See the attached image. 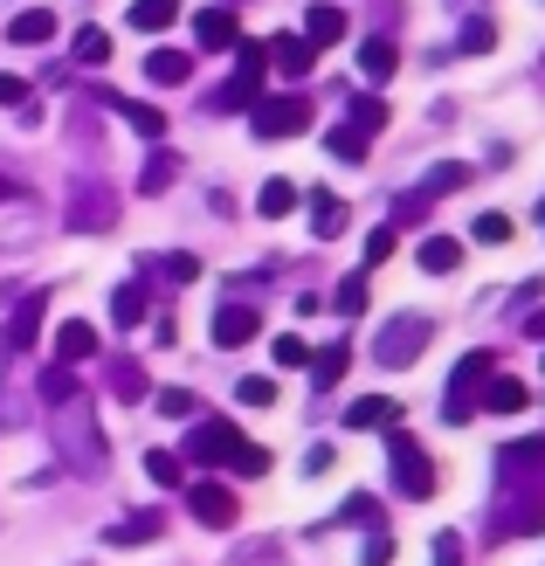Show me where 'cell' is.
Here are the masks:
<instances>
[{"mask_svg":"<svg viewBox=\"0 0 545 566\" xmlns=\"http://www.w3.org/2000/svg\"><path fill=\"white\" fill-rule=\"evenodd\" d=\"M270 63H276L283 76H311V63H318V49H311L304 35H276V42H270Z\"/></svg>","mask_w":545,"mask_h":566,"instance_id":"cell-21","label":"cell"},{"mask_svg":"<svg viewBox=\"0 0 545 566\" xmlns=\"http://www.w3.org/2000/svg\"><path fill=\"white\" fill-rule=\"evenodd\" d=\"M325 470H332V449L318 442V449H311V457H304V476H325Z\"/></svg>","mask_w":545,"mask_h":566,"instance_id":"cell-53","label":"cell"},{"mask_svg":"<svg viewBox=\"0 0 545 566\" xmlns=\"http://www.w3.org/2000/svg\"><path fill=\"white\" fill-rule=\"evenodd\" d=\"M387 559H394V532H387V525H373V532H366V553H359V566H387Z\"/></svg>","mask_w":545,"mask_h":566,"instance_id":"cell-44","label":"cell"},{"mask_svg":"<svg viewBox=\"0 0 545 566\" xmlns=\"http://www.w3.org/2000/svg\"><path fill=\"white\" fill-rule=\"evenodd\" d=\"M525 332H532L538 346H545V311H532V318H525Z\"/></svg>","mask_w":545,"mask_h":566,"instance_id":"cell-54","label":"cell"},{"mask_svg":"<svg viewBox=\"0 0 545 566\" xmlns=\"http://www.w3.org/2000/svg\"><path fill=\"white\" fill-rule=\"evenodd\" d=\"M42 401H49V408H63V401H76V374H70L63 359H55L49 374H42Z\"/></svg>","mask_w":545,"mask_h":566,"instance_id":"cell-35","label":"cell"},{"mask_svg":"<svg viewBox=\"0 0 545 566\" xmlns=\"http://www.w3.org/2000/svg\"><path fill=\"white\" fill-rule=\"evenodd\" d=\"M387 256H394V229H373L366 235V270H380Z\"/></svg>","mask_w":545,"mask_h":566,"instance_id":"cell-51","label":"cell"},{"mask_svg":"<svg viewBox=\"0 0 545 566\" xmlns=\"http://www.w3.org/2000/svg\"><path fill=\"white\" fill-rule=\"evenodd\" d=\"M346 35H353V14L332 8V0H318V8L304 14V42L311 49H332V42H346Z\"/></svg>","mask_w":545,"mask_h":566,"instance_id":"cell-13","label":"cell"},{"mask_svg":"<svg viewBox=\"0 0 545 566\" xmlns=\"http://www.w3.org/2000/svg\"><path fill=\"white\" fill-rule=\"evenodd\" d=\"M483 408H491V415H525V408H532V394H525V380L491 374V380H483Z\"/></svg>","mask_w":545,"mask_h":566,"instance_id":"cell-19","label":"cell"},{"mask_svg":"<svg viewBox=\"0 0 545 566\" xmlns=\"http://www.w3.org/2000/svg\"><path fill=\"white\" fill-rule=\"evenodd\" d=\"M174 180H180V159H174V153H153L146 174H138V193H166Z\"/></svg>","mask_w":545,"mask_h":566,"instance_id":"cell-33","label":"cell"},{"mask_svg":"<svg viewBox=\"0 0 545 566\" xmlns=\"http://www.w3.org/2000/svg\"><path fill=\"white\" fill-rule=\"evenodd\" d=\"M138 35H159V28H174L180 21V0H132V14H125Z\"/></svg>","mask_w":545,"mask_h":566,"instance_id":"cell-25","label":"cell"},{"mask_svg":"<svg viewBox=\"0 0 545 566\" xmlns=\"http://www.w3.org/2000/svg\"><path fill=\"white\" fill-rule=\"evenodd\" d=\"M270 353H276V366H311V346H304L297 332H283V338H276Z\"/></svg>","mask_w":545,"mask_h":566,"instance_id":"cell-47","label":"cell"},{"mask_svg":"<svg viewBox=\"0 0 545 566\" xmlns=\"http://www.w3.org/2000/svg\"><path fill=\"white\" fill-rule=\"evenodd\" d=\"M455 263H463V242H455V235H428L421 242V270L428 276H449Z\"/></svg>","mask_w":545,"mask_h":566,"instance_id":"cell-27","label":"cell"},{"mask_svg":"<svg viewBox=\"0 0 545 566\" xmlns=\"http://www.w3.org/2000/svg\"><path fill=\"white\" fill-rule=\"evenodd\" d=\"M187 504H193V518H200V525H235V512H242L235 491L214 484V476H208V484H187Z\"/></svg>","mask_w":545,"mask_h":566,"instance_id":"cell-11","label":"cell"},{"mask_svg":"<svg viewBox=\"0 0 545 566\" xmlns=\"http://www.w3.org/2000/svg\"><path fill=\"white\" fill-rule=\"evenodd\" d=\"M49 442H55V457H63L76 476H104L111 463V449H104V429H97V415L91 401H63V408H49Z\"/></svg>","mask_w":545,"mask_h":566,"instance_id":"cell-1","label":"cell"},{"mask_svg":"<svg viewBox=\"0 0 545 566\" xmlns=\"http://www.w3.org/2000/svg\"><path fill=\"white\" fill-rule=\"evenodd\" d=\"M159 532H166V518H159V512H132V518L111 525L104 539H111V546H146V539H159Z\"/></svg>","mask_w":545,"mask_h":566,"instance_id":"cell-24","label":"cell"},{"mask_svg":"<svg viewBox=\"0 0 545 566\" xmlns=\"http://www.w3.org/2000/svg\"><path fill=\"white\" fill-rule=\"evenodd\" d=\"M235 449H242V429H235V421H200V429H187V463H235Z\"/></svg>","mask_w":545,"mask_h":566,"instance_id":"cell-9","label":"cell"},{"mask_svg":"<svg viewBox=\"0 0 545 566\" xmlns=\"http://www.w3.org/2000/svg\"><path fill=\"white\" fill-rule=\"evenodd\" d=\"M291 208H297V187H291V180H263V193H255V214H263V221H283Z\"/></svg>","mask_w":545,"mask_h":566,"instance_id":"cell-29","label":"cell"},{"mask_svg":"<svg viewBox=\"0 0 545 566\" xmlns=\"http://www.w3.org/2000/svg\"><path fill=\"white\" fill-rule=\"evenodd\" d=\"M338 311H346V318H359V311H366V276H346V283H338V297H332Z\"/></svg>","mask_w":545,"mask_h":566,"instance_id":"cell-45","label":"cell"},{"mask_svg":"<svg viewBox=\"0 0 545 566\" xmlns=\"http://www.w3.org/2000/svg\"><path fill=\"white\" fill-rule=\"evenodd\" d=\"M249 125H255V138H297V132H311V97H255Z\"/></svg>","mask_w":545,"mask_h":566,"instance_id":"cell-6","label":"cell"},{"mask_svg":"<svg viewBox=\"0 0 545 566\" xmlns=\"http://www.w3.org/2000/svg\"><path fill=\"white\" fill-rule=\"evenodd\" d=\"M497 491H545V442H504L497 449Z\"/></svg>","mask_w":545,"mask_h":566,"instance_id":"cell-7","label":"cell"},{"mask_svg":"<svg viewBox=\"0 0 545 566\" xmlns=\"http://www.w3.org/2000/svg\"><path fill=\"white\" fill-rule=\"evenodd\" d=\"M387 457H394V491L400 497H436V463H428V449L400 429V421L387 429Z\"/></svg>","mask_w":545,"mask_h":566,"instance_id":"cell-4","label":"cell"},{"mask_svg":"<svg viewBox=\"0 0 545 566\" xmlns=\"http://www.w3.org/2000/svg\"><path fill=\"white\" fill-rule=\"evenodd\" d=\"M338 525H387V518H380V504H373V497H346V512H338Z\"/></svg>","mask_w":545,"mask_h":566,"instance_id":"cell-46","label":"cell"},{"mask_svg":"<svg viewBox=\"0 0 545 566\" xmlns=\"http://www.w3.org/2000/svg\"><path fill=\"white\" fill-rule=\"evenodd\" d=\"M428 559H436V566H463V539H455V532H436V546H428Z\"/></svg>","mask_w":545,"mask_h":566,"instance_id":"cell-50","label":"cell"},{"mask_svg":"<svg viewBox=\"0 0 545 566\" xmlns=\"http://www.w3.org/2000/svg\"><path fill=\"white\" fill-rule=\"evenodd\" d=\"M255 97H263V76H242V70H235V76H228L221 91H214V104H208V111H249Z\"/></svg>","mask_w":545,"mask_h":566,"instance_id":"cell-26","label":"cell"},{"mask_svg":"<svg viewBox=\"0 0 545 566\" xmlns=\"http://www.w3.org/2000/svg\"><path fill=\"white\" fill-rule=\"evenodd\" d=\"M8 193H14V180H0V201H8Z\"/></svg>","mask_w":545,"mask_h":566,"instance_id":"cell-55","label":"cell"},{"mask_svg":"<svg viewBox=\"0 0 545 566\" xmlns=\"http://www.w3.org/2000/svg\"><path fill=\"white\" fill-rule=\"evenodd\" d=\"M0 104H28V76H14V70H0Z\"/></svg>","mask_w":545,"mask_h":566,"instance_id":"cell-52","label":"cell"},{"mask_svg":"<svg viewBox=\"0 0 545 566\" xmlns=\"http://www.w3.org/2000/svg\"><path fill=\"white\" fill-rule=\"evenodd\" d=\"M532 532H545V491H497L491 539H532Z\"/></svg>","mask_w":545,"mask_h":566,"instance_id":"cell-5","label":"cell"},{"mask_svg":"<svg viewBox=\"0 0 545 566\" xmlns=\"http://www.w3.org/2000/svg\"><path fill=\"white\" fill-rule=\"evenodd\" d=\"M55 35V14L49 8H21L14 21H8V42H21V49H42Z\"/></svg>","mask_w":545,"mask_h":566,"instance_id":"cell-22","label":"cell"},{"mask_svg":"<svg viewBox=\"0 0 545 566\" xmlns=\"http://www.w3.org/2000/svg\"><path fill=\"white\" fill-rule=\"evenodd\" d=\"M55 359H63V366L97 359V325H91V318H70L63 332H55Z\"/></svg>","mask_w":545,"mask_h":566,"instance_id":"cell-16","label":"cell"},{"mask_svg":"<svg viewBox=\"0 0 545 566\" xmlns=\"http://www.w3.org/2000/svg\"><path fill=\"white\" fill-rule=\"evenodd\" d=\"M311 229H318V242H332L346 229V201H338V193H311Z\"/></svg>","mask_w":545,"mask_h":566,"instance_id":"cell-28","label":"cell"},{"mask_svg":"<svg viewBox=\"0 0 545 566\" xmlns=\"http://www.w3.org/2000/svg\"><path fill=\"white\" fill-rule=\"evenodd\" d=\"M491 374H497L491 353H463V359H455L449 394H442V421H449V429H463V421L483 408V380H491Z\"/></svg>","mask_w":545,"mask_h":566,"instance_id":"cell-3","label":"cell"},{"mask_svg":"<svg viewBox=\"0 0 545 566\" xmlns=\"http://www.w3.org/2000/svg\"><path fill=\"white\" fill-rule=\"evenodd\" d=\"M146 476H153L159 491H174L187 470H180V457H174V449H146Z\"/></svg>","mask_w":545,"mask_h":566,"instance_id":"cell-36","label":"cell"},{"mask_svg":"<svg viewBox=\"0 0 545 566\" xmlns=\"http://www.w3.org/2000/svg\"><path fill=\"white\" fill-rule=\"evenodd\" d=\"M470 187V166L463 159H442V166H428V174H421V201H442V193H463Z\"/></svg>","mask_w":545,"mask_h":566,"instance_id":"cell-20","label":"cell"},{"mask_svg":"<svg viewBox=\"0 0 545 566\" xmlns=\"http://www.w3.org/2000/svg\"><path fill=\"white\" fill-rule=\"evenodd\" d=\"M76 63H83V70L111 63V35H104V28H83V35H76Z\"/></svg>","mask_w":545,"mask_h":566,"instance_id":"cell-37","label":"cell"},{"mask_svg":"<svg viewBox=\"0 0 545 566\" xmlns=\"http://www.w3.org/2000/svg\"><path fill=\"white\" fill-rule=\"evenodd\" d=\"M394 421H400V401H394V394H366V401H353L346 408V429H394Z\"/></svg>","mask_w":545,"mask_h":566,"instance_id":"cell-17","label":"cell"},{"mask_svg":"<svg viewBox=\"0 0 545 566\" xmlns=\"http://www.w3.org/2000/svg\"><path fill=\"white\" fill-rule=\"evenodd\" d=\"M193 42H200V49H235V42H242L235 8H221V0H208V8L193 14Z\"/></svg>","mask_w":545,"mask_h":566,"instance_id":"cell-12","label":"cell"},{"mask_svg":"<svg viewBox=\"0 0 545 566\" xmlns=\"http://www.w3.org/2000/svg\"><path fill=\"white\" fill-rule=\"evenodd\" d=\"M346 125L366 132V138H373V132H387V97H353V118H346Z\"/></svg>","mask_w":545,"mask_h":566,"instance_id":"cell-34","label":"cell"},{"mask_svg":"<svg viewBox=\"0 0 545 566\" xmlns=\"http://www.w3.org/2000/svg\"><path fill=\"white\" fill-rule=\"evenodd\" d=\"M235 401H242V408H276V380H263V374H249V380L235 387Z\"/></svg>","mask_w":545,"mask_h":566,"instance_id":"cell-40","label":"cell"},{"mask_svg":"<svg viewBox=\"0 0 545 566\" xmlns=\"http://www.w3.org/2000/svg\"><path fill=\"white\" fill-rule=\"evenodd\" d=\"M159 415H166V421H193V415H200V401H193L187 387H159Z\"/></svg>","mask_w":545,"mask_h":566,"instance_id":"cell-39","label":"cell"},{"mask_svg":"<svg viewBox=\"0 0 545 566\" xmlns=\"http://www.w3.org/2000/svg\"><path fill=\"white\" fill-rule=\"evenodd\" d=\"M104 104L118 111V118H125L132 132H146V138H166V111H159V104H138V97H118V91H104Z\"/></svg>","mask_w":545,"mask_h":566,"instance_id":"cell-18","label":"cell"},{"mask_svg":"<svg viewBox=\"0 0 545 566\" xmlns=\"http://www.w3.org/2000/svg\"><path fill=\"white\" fill-rule=\"evenodd\" d=\"M428 338H436V318H421V311H400V318L380 325V338H373V359L387 366V374H400V366H415L428 353Z\"/></svg>","mask_w":545,"mask_h":566,"instance_id":"cell-2","label":"cell"},{"mask_svg":"<svg viewBox=\"0 0 545 566\" xmlns=\"http://www.w3.org/2000/svg\"><path fill=\"white\" fill-rule=\"evenodd\" d=\"M455 49H463V55H483V49H497V21H483V14H476V21L463 28V42H455Z\"/></svg>","mask_w":545,"mask_h":566,"instance_id":"cell-41","label":"cell"},{"mask_svg":"<svg viewBox=\"0 0 545 566\" xmlns=\"http://www.w3.org/2000/svg\"><path fill=\"white\" fill-rule=\"evenodd\" d=\"M153 270H166V283H193V276H200V256H187V249H174V256H159Z\"/></svg>","mask_w":545,"mask_h":566,"instance_id":"cell-42","label":"cell"},{"mask_svg":"<svg viewBox=\"0 0 545 566\" xmlns=\"http://www.w3.org/2000/svg\"><path fill=\"white\" fill-rule=\"evenodd\" d=\"M70 229H83V235L118 229V193L97 187V180H76V187H70Z\"/></svg>","mask_w":545,"mask_h":566,"instance_id":"cell-8","label":"cell"},{"mask_svg":"<svg viewBox=\"0 0 545 566\" xmlns=\"http://www.w3.org/2000/svg\"><path fill=\"white\" fill-rule=\"evenodd\" d=\"M146 76H153V91H180V83L193 76V55L187 49H153L146 55Z\"/></svg>","mask_w":545,"mask_h":566,"instance_id":"cell-15","label":"cell"},{"mask_svg":"<svg viewBox=\"0 0 545 566\" xmlns=\"http://www.w3.org/2000/svg\"><path fill=\"white\" fill-rule=\"evenodd\" d=\"M111 394H118V401H146V366H138V359H111Z\"/></svg>","mask_w":545,"mask_h":566,"instance_id":"cell-32","label":"cell"},{"mask_svg":"<svg viewBox=\"0 0 545 566\" xmlns=\"http://www.w3.org/2000/svg\"><path fill=\"white\" fill-rule=\"evenodd\" d=\"M346 366H353V346H325V353H311V380L338 387V380H346Z\"/></svg>","mask_w":545,"mask_h":566,"instance_id":"cell-30","label":"cell"},{"mask_svg":"<svg viewBox=\"0 0 545 566\" xmlns=\"http://www.w3.org/2000/svg\"><path fill=\"white\" fill-rule=\"evenodd\" d=\"M325 146L346 159V166H359L366 159V132H353V125H338V132H325Z\"/></svg>","mask_w":545,"mask_h":566,"instance_id":"cell-38","label":"cell"},{"mask_svg":"<svg viewBox=\"0 0 545 566\" xmlns=\"http://www.w3.org/2000/svg\"><path fill=\"white\" fill-rule=\"evenodd\" d=\"M111 325H146V283H118V297H111Z\"/></svg>","mask_w":545,"mask_h":566,"instance_id":"cell-31","label":"cell"},{"mask_svg":"<svg viewBox=\"0 0 545 566\" xmlns=\"http://www.w3.org/2000/svg\"><path fill=\"white\" fill-rule=\"evenodd\" d=\"M235 476H270V449H255V442H242L235 449V463H228Z\"/></svg>","mask_w":545,"mask_h":566,"instance_id":"cell-43","label":"cell"},{"mask_svg":"<svg viewBox=\"0 0 545 566\" xmlns=\"http://www.w3.org/2000/svg\"><path fill=\"white\" fill-rule=\"evenodd\" d=\"M470 235L497 249V242H511V221H504V214H476V229H470Z\"/></svg>","mask_w":545,"mask_h":566,"instance_id":"cell-49","label":"cell"},{"mask_svg":"<svg viewBox=\"0 0 545 566\" xmlns=\"http://www.w3.org/2000/svg\"><path fill=\"white\" fill-rule=\"evenodd\" d=\"M42 311H49V291H28V297L14 304V318H8V346H14V353H28V346H35V332H42Z\"/></svg>","mask_w":545,"mask_h":566,"instance_id":"cell-14","label":"cell"},{"mask_svg":"<svg viewBox=\"0 0 545 566\" xmlns=\"http://www.w3.org/2000/svg\"><path fill=\"white\" fill-rule=\"evenodd\" d=\"M394 63H400V49H394L387 35H366V42H359V76H366V83H387Z\"/></svg>","mask_w":545,"mask_h":566,"instance_id":"cell-23","label":"cell"},{"mask_svg":"<svg viewBox=\"0 0 545 566\" xmlns=\"http://www.w3.org/2000/svg\"><path fill=\"white\" fill-rule=\"evenodd\" d=\"M221 8H242V0H221Z\"/></svg>","mask_w":545,"mask_h":566,"instance_id":"cell-56","label":"cell"},{"mask_svg":"<svg viewBox=\"0 0 545 566\" xmlns=\"http://www.w3.org/2000/svg\"><path fill=\"white\" fill-rule=\"evenodd\" d=\"M208 332H214V346H221V353H235V346H249V338L263 332V311H255V304H221Z\"/></svg>","mask_w":545,"mask_h":566,"instance_id":"cell-10","label":"cell"},{"mask_svg":"<svg viewBox=\"0 0 545 566\" xmlns=\"http://www.w3.org/2000/svg\"><path fill=\"white\" fill-rule=\"evenodd\" d=\"M235 55H242V76H263L270 70V42H235Z\"/></svg>","mask_w":545,"mask_h":566,"instance_id":"cell-48","label":"cell"}]
</instances>
